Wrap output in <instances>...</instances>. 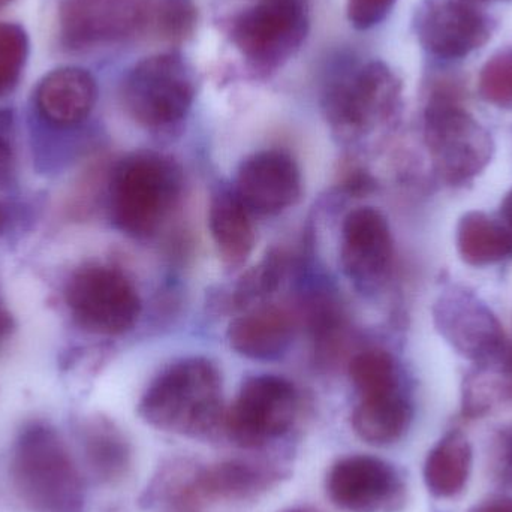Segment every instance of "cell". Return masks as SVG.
I'll list each match as a JSON object with an SVG mask.
<instances>
[{
  "mask_svg": "<svg viewBox=\"0 0 512 512\" xmlns=\"http://www.w3.org/2000/svg\"><path fill=\"white\" fill-rule=\"evenodd\" d=\"M138 414L161 432L212 439L224 432L222 378L206 358H183L159 373L144 391Z\"/></svg>",
  "mask_w": 512,
  "mask_h": 512,
  "instance_id": "obj_1",
  "label": "cell"
},
{
  "mask_svg": "<svg viewBox=\"0 0 512 512\" xmlns=\"http://www.w3.org/2000/svg\"><path fill=\"white\" fill-rule=\"evenodd\" d=\"M12 489L32 512H81L84 480L60 433L50 424L21 430L9 462Z\"/></svg>",
  "mask_w": 512,
  "mask_h": 512,
  "instance_id": "obj_2",
  "label": "cell"
},
{
  "mask_svg": "<svg viewBox=\"0 0 512 512\" xmlns=\"http://www.w3.org/2000/svg\"><path fill=\"white\" fill-rule=\"evenodd\" d=\"M182 188V171L173 159L134 153L111 174V219L128 236H152L179 203Z\"/></svg>",
  "mask_w": 512,
  "mask_h": 512,
  "instance_id": "obj_3",
  "label": "cell"
},
{
  "mask_svg": "<svg viewBox=\"0 0 512 512\" xmlns=\"http://www.w3.org/2000/svg\"><path fill=\"white\" fill-rule=\"evenodd\" d=\"M424 141L436 174L456 188L474 182L495 155L490 132L448 87L433 90L427 101Z\"/></svg>",
  "mask_w": 512,
  "mask_h": 512,
  "instance_id": "obj_4",
  "label": "cell"
},
{
  "mask_svg": "<svg viewBox=\"0 0 512 512\" xmlns=\"http://www.w3.org/2000/svg\"><path fill=\"white\" fill-rule=\"evenodd\" d=\"M195 98L191 66L179 53H159L126 75L122 101L129 116L146 128H167L185 119Z\"/></svg>",
  "mask_w": 512,
  "mask_h": 512,
  "instance_id": "obj_5",
  "label": "cell"
},
{
  "mask_svg": "<svg viewBox=\"0 0 512 512\" xmlns=\"http://www.w3.org/2000/svg\"><path fill=\"white\" fill-rule=\"evenodd\" d=\"M65 301L83 330L117 336L134 327L141 300L131 280L104 264H87L74 271L65 288Z\"/></svg>",
  "mask_w": 512,
  "mask_h": 512,
  "instance_id": "obj_6",
  "label": "cell"
},
{
  "mask_svg": "<svg viewBox=\"0 0 512 512\" xmlns=\"http://www.w3.org/2000/svg\"><path fill=\"white\" fill-rule=\"evenodd\" d=\"M400 92L402 84L390 66L373 60L333 81L325 89L322 108L334 131L360 137L396 111Z\"/></svg>",
  "mask_w": 512,
  "mask_h": 512,
  "instance_id": "obj_7",
  "label": "cell"
},
{
  "mask_svg": "<svg viewBox=\"0 0 512 512\" xmlns=\"http://www.w3.org/2000/svg\"><path fill=\"white\" fill-rule=\"evenodd\" d=\"M309 32L304 0H262L234 18L231 38L261 71L279 68L294 56Z\"/></svg>",
  "mask_w": 512,
  "mask_h": 512,
  "instance_id": "obj_8",
  "label": "cell"
},
{
  "mask_svg": "<svg viewBox=\"0 0 512 512\" xmlns=\"http://www.w3.org/2000/svg\"><path fill=\"white\" fill-rule=\"evenodd\" d=\"M297 414L298 393L288 379L254 376L243 382L225 411L224 432L239 447L255 450L285 436Z\"/></svg>",
  "mask_w": 512,
  "mask_h": 512,
  "instance_id": "obj_9",
  "label": "cell"
},
{
  "mask_svg": "<svg viewBox=\"0 0 512 512\" xmlns=\"http://www.w3.org/2000/svg\"><path fill=\"white\" fill-rule=\"evenodd\" d=\"M334 507L345 512H399L408 501V486L396 466L367 454L337 460L325 478Z\"/></svg>",
  "mask_w": 512,
  "mask_h": 512,
  "instance_id": "obj_10",
  "label": "cell"
},
{
  "mask_svg": "<svg viewBox=\"0 0 512 512\" xmlns=\"http://www.w3.org/2000/svg\"><path fill=\"white\" fill-rule=\"evenodd\" d=\"M439 334L457 354L477 366L492 363L507 349V337L498 316L474 292L451 286L433 307Z\"/></svg>",
  "mask_w": 512,
  "mask_h": 512,
  "instance_id": "obj_11",
  "label": "cell"
},
{
  "mask_svg": "<svg viewBox=\"0 0 512 512\" xmlns=\"http://www.w3.org/2000/svg\"><path fill=\"white\" fill-rule=\"evenodd\" d=\"M288 472L276 463L256 459L198 462L189 483L185 512L218 502L254 501L279 486Z\"/></svg>",
  "mask_w": 512,
  "mask_h": 512,
  "instance_id": "obj_12",
  "label": "cell"
},
{
  "mask_svg": "<svg viewBox=\"0 0 512 512\" xmlns=\"http://www.w3.org/2000/svg\"><path fill=\"white\" fill-rule=\"evenodd\" d=\"M415 27L421 45L447 60L469 56L492 38L489 17L462 0H427L418 9Z\"/></svg>",
  "mask_w": 512,
  "mask_h": 512,
  "instance_id": "obj_13",
  "label": "cell"
},
{
  "mask_svg": "<svg viewBox=\"0 0 512 512\" xmlns=\"http://www.w3.org/2000/svg\"><path fill=\"white\" fill-rule=\"evenodd\" d=\"M393 258V234L385 216L373 207L348 213L340 239V262L346 276L358 288H376L390 273Z\"/></svg>",
  "mask_w": 512,
  "mask_h": 512,
  "instance_id": "obj_14",
  "label": "cell"
},
{
  "mask_svg": "<svg viewBox=\"0 0 512 512\" xmlns=\"http://www.w3.org/2000/svg\"><path fill=\"white\" fill-rule=\"evenodd\" d=\"M234 192L249 212L279 215L300 198V168L280 150L254 153L240 165Z\"/></svg>",
  "mask_w": 512,
  "mask_h": 512,
  "instance_id": "obj_15",
  "label": "cell"
},
{
  "mask_svg": "<svg viewBox=\"0 0 512 512\" xmlns=\"http://www.w3.org/2000/svg\"><path fill=\"white\" fill-rule=\"evenodd\" d=\"M147 15L135 0H71L63 8V32L72 45L123 38L144 26Z\"/></svg>",
  "mask_w": 512,
  "mask_h": 512,
  "instance_id": "obj_16",
  "label": "cell"
},
{
  "mask_svg": "<svg viewBox=\"0 0 512 512\" xmlns=\"http://www.w3.org/2000/svg\"><path fill=\"white\" fill-rule=\"evenodd\" d=\"M80 450L90 477L105 486H117L131 474L134 448L110 418L95 415L80 427Z\"/></svg>",
  "mask_w": 512,
  "mask_h": 512,
  "instance_id": "obj_17",
  "label": "cell"
},
{
  "mask_svg": "<svg viewBox=\"0 0 512 512\" xmlns=\"http://www.w3.org/2000/svg\"><path fill=\"white\" fill-rule=\"evenodd\" d=\"M227 336L231 348L243 357L273 360L291 343L294 319L283 307L259 304L234 318Z\"/></svg>",
  "mask_w": 512,
  "mask_h": 512,
  "instance_id": "obj_18",
  "label": "cell"
},
{
  "mask_svg": "<svg viewBox=\"0 0 512 512\" xmlns=\"http://www.w3.org/2000/svg\"><path fill=\"white\" fill-rule=\"evenodd\" d=\"M98 96L95 78L86 69L66 66L45 75L36 90L39 113L57 126H75L92 113Z\"/></svg>",
  "mask_w": 512,
  "mask_h": 512,
  "instance_id": "obj_19",
  "label": "cell"
},
{
  "mask_svg": "<svg viewBox=\"0 0 512 512\" xmlns=\"http://www.w3.org/2000/svg\"><path fill=\"white\" fill-rule=\"evenodd\" d=\"M411 403L402 390L358 397L351 424L358 438L375 447L396 444L411 427Z\"/></svg>",
  "mask_w": 512,
  "mask_h": 512,
  "instance_id": "obj_20",
  "label": "cell"
},
{
  "mask_svg": "<svg viewBox=\"0 0 512 512\" xmlns=\"http://www.w3.org/2000/svg\"><path fill=\"white\" fill-rule=\"evenodd\" d=\"M251 215L234 191H219L210 201V234L227 267H243L254 251Z\"/></svg>",
  "mask_w": 512,
  "mask_h": 512,
  "instance_id": "obj_21",
  "label": "cell"
},
{
  "mask_svg": "<svg viewBox=\"0 0 512 512\" xmlns=\"http://www.w3.org/2000/svg\"><path fill=\"white\" fill-rule=\"evenodd\" d=\"M472 445L459 430L447 433L427 454L423 477L427 490L435 498L459 496L471 477Z\"/></svg>",
  "mask_w": 512,
  "mask_h": 512,
  "instance_id": "obj_22",
  "label": "cell"
},
{
  "mask_svg": "<svg viewBox=\"0 0 512 512\" xmlns=\"http://www.w3.org/2000/svg\"><path fill=\"white\" fill-rule=\"evenodd\" d=\"M456 246L465 264L489 267L512 258V231L501 219L475 210L460 218Z\"/></svg>",
  "mask_w": 512,
  "mask_h": 512,
  "instance_id": "obj_23",
  "label": "cell"
},
{
  "mask_svg": "<svg viewBox=\"0 0 512 512\" xmlns=\"http://www.w3.org/2000/svg\"><path fill=\"white\" fill-rule=\"evenodd\" d=\"M512 402V348L492 363L480 366L478 372L469 375L463 385L462 412L468 418H480L489 414L501 403Z\"/></svg>",
  "mask_w": 512,
  "mask_h": 512,
  "instance_id": "obj_24",
  "label": "cell"
},
{
  "mask_svg": "<svg viewBox=\"0 0 512 512\" xmlns=\"http://www.w3.org/2000/svg\"><path fill=\"white\" fill-rule=\"evenodd\" d=\"M349 376L358 397L400 390L396 361L384 349H366L352 358Z\"/></svg>",
  "mask_w": 512,
  "mask_h": 512,
  "instance_id": "obj_25",
  "label": "cell"
},
{
  "mask_svg": "<svg viewBox=\"0 0 512 512\" xmlns=\"http://www.w3.org/2000/svg\"><path fill=\"white\" fill-rule=\"evenodd\" d=\"M285 273V258L280 252H271L256 267L243 274L231 295V306L245 310L259 306L268 295L276 291Z\"/></svg>",
  "mask_w": 512,
  "mask_h": 512,
  "instance_id": "obj_26",
  "label": "cell"
},
{
  "mask_svg": "<svg viewBox=\"0 0 512 512\" xmlns=\"http://www.w3.org/2000/svg\"><path fill=\"white\" fill-rule=\"evenodd\" d=\"M29 42L23 27L0 23V98L17 86L26 63Z\"/></svg>",
  "mask_w": 512,
  "mask_h": 512,
  "instance_id": "obj_27",
  "label": "cell"
},
{
  "mask_svg": "<svg viewBox=\"0 0 512 512\" xmlns=\"http://www.w3.org/2000/svg\"><path fill=\"white\" fill-rule=\"evenodd\" d=\"M197 8L192 0H159L149 21L155 24L161 38L170 42L185 41L197 26Z\"/></svg>",
  "mask_w": 512,
  "mask_h": 512,
  "instance_id": "obj_28",
  "label": "cell"
},
{
  "mask_svg": "<svg viewBox=\"0 0 512 512\" xmlns=\"http://www.w3.org/2000/svg\"><path fill=\"white\" fill-rule=\"evenodd\" d=\"M478 90L489 104L512 110V50L499 51L487 60L478 78Z\"/></svg>",
  "mask_w": 512,
  "mask_h": 512,
  "instance_id": "obj_29",
  "label": "cell"
},
{
  "mask_svg": "<svg viewBox=\"0 0 512 512\" xmlns=\"http://www.w3.org/2000/svg\"><path fill=\"white\" fill-rule=\"evenodd\" d=\"M397 0H348L346 12L355 29L367 30L378 26L387 18Z\"/></svg>",
  "mask_w": 512,
  "mask_h": 512,
  "instance_id": "obj_30",
  "label": "cell"
},
{
  "mask_svg": "<svg viewBox=\"0 0 512 512\" xmlns=\"http://www.w3.org/2000/svg\"><path fill=\"white\" fill-rule=\"evenodd\" d=\"M492 471L502 486L512 490V424L499 430L493 439Z\"/></svg>",
  "mask_w": 512,
  "mask_h": 512,
  "instance_id": "obj_31",
  "label": "cell"
},
{
  "mask_svg": "<svg viewBox=\"0 0 512 512\" xmlns=\"http://www.w3.org/2000/svg\"><path fill=\"white\" fill-rule=\"evenodd\" d=\"M12 162H14V150L9 138V120L8 117L0 116V180L11 173Z\"/></svg>",
  "mask_w": 512,
  "mask_h": 512,
  "instance_id": "obj_32",
  "label": "cell"
},
{
  "mask_svg": "<svg viewBox=\"0 0 512 512\" xmlns=\"http://www.w3.org/2000/svg\"><path fill=\"white\" fill-rule=\"evenodd\" d=\"M469 512H512V498L510 496H493L481 501Z\"/></svg>",
  "mask_w": 512,
  "mask_h": 512,
  "instance_id": "obj_33",
  "label": "cell"
},
{
  "mask_svg": "<svg viewBox=\"0 0 512 512\" xmlns=\"http://www.w3.org/2000/svg\"><path fill=\"white\" fill-rule=\"evenodd\" d=\"M499 219L512 231V189L505 195L504 201H502Z\"/></svg>",
  "mask_w": 512,
  "mask_h": 512,
  "instance_id": "obj_34",
  "label": "cell"
},
{
  "mask_svg": "<svg viewBox=\"0 0 512 512\" xmlns=\"http://www.w3.org/2000/svg\"><path fill=\"white\" fill-rule=\"evenodd\" d=\"M11 325V316H9L8 313L3 312V310H0V340H2L3 337L9 333V330H11Z\"/></svg>",
  "mask_w": 512,
  "mask_h": 512,
  "instance_id": "obj_35",
  "label": "cell"
},
{
  "mask_svg": "<svg viewBox=\"0 0 512 512\" xmlns=\"http://www.w3.org/2000/svg\"><path fill=\"white\" fill-rule=\"evenodd\" d=\"M3 225H5V213H3L2 207H0V231H2Z\"/></svg>",
  "mask_w": 512,
  "mask_h": 512,
  "instance_id": "obj_36",
  "label": "cell"
},
{
  "mask_svg": "<svg viewBox=\"0 0 512 512\" xmlns=\"http://www.w3.org/2000/svg\"><path fill=\"white\" fill-rule=\"evenodd\" d=\"M285 512H315V511H309V510H303V508H295V510H289Z\"/></svg>",
  "mask_w": 512,
  "mask_h": 512,
  "instance_id": "obj_37",
  "label": "cell"
},
{
  "mask_svg": "<svg viewBox=\"0 0 512 512\" xmlns=\"http://www.w3.org/2000/svg\"><path fill=\"white\" fill-rule=\"evenodd\" d=\"M11 2V0H0V3H8Z\"/></svg>",
  "mask_w": 512,
  "mask_h": 512,
  "instance_id": "obj_38",
  "label": "cell"
}]
</instances>
